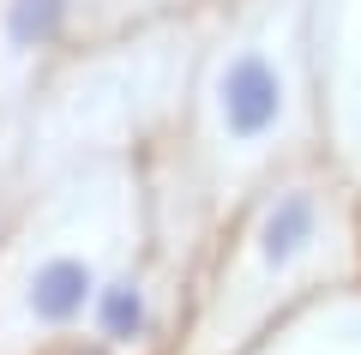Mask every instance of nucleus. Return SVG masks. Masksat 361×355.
I'll list each match as a JSON object with an SVG mask.
<instances>
[{
  "label": "nucleus",
  "mask_w": 361,
  "mask_h": 355,
  "mask_svg": "<svg viewBox=\"0 0 361 355\" xmlns=\"http://www.w3.org/2000/svg\"><path fill=\"white\" fill-rule=\"evenodd\" d=\"M277 109H283L277 73H271L259 54H241V61L229 66V78H223V121H229V133L259 139V133L277 121Z\"/></svg>",
  "instance_id": "f257e3e1"
},
{
  "label": "nucleus",
  "mask_w": 361,
  "mask_h": 355,
  "mask_svg": "<svg viewBox=\"0 0 361 355\" xmlns=\"http://www.w3.org/2000/svg\"><path fill=\"white\" fill-rule=\"evenodd\" d=\"M85 295H90V271L78 259H49L37 271V283H30V313L61 325V319L85 313Z\"/></svg>",
  "instance_id": "f03ea898"
},
{
  "label": "nucleus",
  "mask_w": 361,
  "mask_h": 355,
  "mask_svg": "<svg viewBox=\"0 0 361 355\" xmlns=\"http://www.w3.org/2000/svg\"><path fill=\"white\" fill-rule=\"evenodd\" d=\"M307 241H313V199H301V193L277 199L271 217H265V229H259V253H265L271 265H283V259H295Z\"/></svg>",
  "instance_id": "7ed1b4c3"
},
{
  "label": "nucleus",
  "mask_w": 361,
  "mask_h": 355,
  "mask_svg": "<svg viewBox=\"0 0 361 355\" xmlns=\"http://www.w3.org/2000/svg\"><path fill=\"white\" fill-rule=\"evenodd\" d=\"M66 0H13L6 6V42L13 49H42V42L61 30Z\"/></svg>",
  "instance_id": "20e7f679"
},
{
  "label": "nucleus",
  "mask_w": 361,
  "mask_h": 355,
  "mask_svg": "<svg viewBox=\"0 0 361 355\" xmlns=\"http://www.w3.org/2000/svg\"><path fill=\"white\" fill-rule=\"evenodd\" d=\"M97 319H103V331H109L115 343L139 337V331H145V301H139V289H133V283H115V289H103V301H97Z\"/></svg>",
  "instance_id": "39448f33"
}]
</instances>
